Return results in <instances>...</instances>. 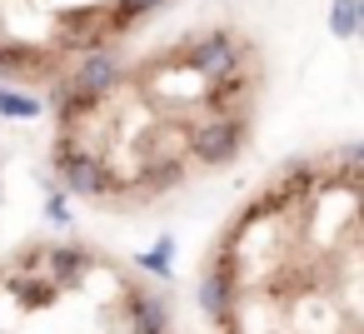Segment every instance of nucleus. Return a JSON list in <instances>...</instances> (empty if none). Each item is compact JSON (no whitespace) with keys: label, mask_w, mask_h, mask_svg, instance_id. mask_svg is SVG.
I'll use <instances>...</instances> for the list:
<instances>
[{"label":"nucleus","mask_w":364,"mask_h":334,"mask_svg":"<svg viewBox=\"0 0 364 334\" xmlns=\"http://www.w3.org/2000/svg\"><path fill=\"white\" fill-rule=\"evenodd\" d=\"M200 309L210 334H364V155L259 180L205 249Z\"/></svg>","instance_id":"f03ea898"},{"label":"nucleus","mask_w":364,"mask_h":334,"mask_svg":"<svg viewBox=\"0 0 364 334\" xmlns=\"http://www.w3.org/2000/svg\"><path fill=\"white\" fill-rule=\"evenodd\" d=\"M264 85L269 65L250 31L230 21L180 31L55 95L50 175L90 210H150L255 145Z\"/></svg>","instance_id":"f257e3e1"},{"label":"nucleus","mask_w":364,"mask_h":334,"mask_svg":"<svg viewBox=\"0 0 364 334\" xmlns=\"http://www.w3.org/2000/svg\"><path fill=\"white\" fill-rule=\"evenodd\" d=\"M175 0H0V85L70 90Z\"/></svg>","instance_id":"20e7f679"},{"label":"nucleus","mask_w":364,"mask_h":334,"mask_svg":"<svg viewBox=\"0 0 364 334\" xmlns=\"http://www.w3.org/2000/svg\"><path fill=\"white\" fill-rule=\"evenodd\" d=\"M0 334H180L170 299L85 239H26L0 254Z\"/></svg>","instance_id":"7ed1b4c3"}]
</instances>
